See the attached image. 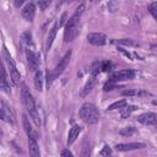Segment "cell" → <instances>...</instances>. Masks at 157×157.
Returning a JSON list of instances; mask_svg holds the SVG:
<instances>
[{
	"label": "cell",
	"instance_id": "obj_20",
	"mask_svg": "<svg viewBox=\"0 0 157 157\" xmlns=\"http://www.w3.org/2000/svg\"><path fill=\"white\" fill-rule=\"evenodd\" d=\"M135 132H136V128H134V126H125L119 131V134L121 136H131Z\"/></svg>",
	"mask_w": 157,
	"mask_h": 157
},
{
	"label": "cell",
	"instance_id": "obj_22",
	"mask_svg": "<svg viewBox=\"0 0 157 157\" xmlns=\"http://www.w3.org/2000/svg\"><path fill=\"white\" fill-rule=\"evenodd\" d=\"M117 44H119V45H126V47H134V45H136L135 42H134L132 39H130V38L118 39V40H117Z\"/></svg>",
	"mask_w": 157,
	"mask_h": 157
},
{
	"label": "cell",
	"instance_id": "obj_16",
	"mask_svg": "<svg viewBox=\"0 0 157 157\" xmlns=\"http://www.w3.org/2000/svg\"><path fill=\"white\" fill-rule=\"evenodd\" d=\"M34 87L38 91L43 90V72L40 70L36 71V75H34Z\"/></svg>",
	"mask_w": 157,
	"mask_h": 157
},
{
	"label": "cell",
	"instance_id": "obj_6",
	"mask_svg": "<svg viewBox=\"0 0 157 157\" xmlns=\"http://www.w3.org/2000/svg\"><path fill=\"white\" fill-rule=\"evenodd\" d=\"M70 58H71V50L66 52V54L60 59V61L58 63V65L55 66V69L52 71V75H53V78H54V80H55L59 75H61L63 71L66 69V66H67V64H69V61H70Z\"/></svg>",
	"mask_w": 157,
	"mask_h": 157
},
{
	"label": "cell",
	"instance_id": "obj_10",
	"mask_svg": "<svg viewBox=\"0 0 157 157\" xmlns=\"http://www.w3.org/2000/svg\"><path fill=\"white\" fill-rule=\"evenodd\" d=\"M137 120L144 124V125H155L156 120H157V114L152 113V112H147V113H142L137 117Z\"/></svg>",
	"mask_w": 157,
	"mask_h": 157
},
{
	"label": "cell",
	"instance_id": "obj_29",
	"mask_svg": "<svg viewBox=\"0 0 157 157\" xmlns=\"http://www.w3.org/2000/svg\"><path fill=\"white\" fill-rule=\"evenodd\" d=\"M110 66H112V64H110L109 61H103V63H101V70H102V71H109V70H110Z\"/></svg>",
	"mask_w": 157,
	"mask_h": 157
},
{
	"label": "cell",
	"instance_id": "obj_14",
	"mask_svg": "<svg viewBox=\"0 0 157 157\" xmlns=\"http://www.w3.org/2000/svg\"><path fill=\"white\" fill-rule=\"evenodd\" d=\"M80 132H81V126H80V125H74V126L70 129L69 135H67V145H69V146L72 145V144L76 141V139L78 137Z\"/></svg>",
	"mask_w": 157,
	"mask_h": 157
},
{
	"label": "cell",
	"instance_id": "obj_9",
	"mask_svg": "<svg viewBox=\"0 0 157 157\" xmlns=\"http://www.w3.org/2000/svg\"><path fill=\"white\" fill-rule=\"evenodd\" d=\"M144 147H146V145L142 142H129V144H117L115 145V150L120 151V152L139 150V148H144Z\"/></svg>",
	"mask_w": 157,
	"mask_h": 157
},
{
	"label": "cell",
	"instance_id": "obj_18",
	"mask_svg": "<svg viewBox=\"0 0 157 157\" xmlns=\"http://www.w3.org/2000/svg\"><path fill=\"white\" fill-rule=\"evenodd\" d=\"M136 109H137L136 105H125V107L121 108V110H120V117H121L123 119H126V118H129V117L131 115V113H132L134 110H136Z\"/></svg>",
	"mask_w": 157,
	"mask_h": 157
},
{
	"label": "cell",
	"instance_id": "obj_28",
	"mask_svg": "<svg viewBox=\"0 0 157 157\" xmlns=\"http://www.w3.org/2000/svg\"><path fill=\"white\" fill-rule=\"evenodd\" d=\"M117 87V85H115V82H113V81H108L105 85H104V87H103V90L104 91H110V90H113V88H115Z\"/></svg>",
	"mask_w": 157,
	"mask_h": 157
},
{
	"label": "cell",
	"instance_id": "obj_11",
	"mask_svg": "<svg viewBox=\"0 0 157 157\" xmlns=\"http://www.w3.org/2000/svg\"><path fill=\"white\" fill-rule=\"evenodd\" d=\"M22 16L26 21L32 22L36 16V6L33 2H27L22 9Z\"/></svg>",
	"mask_w": 157,
	"mask_h": 157
},
{
	"label": "cell",
	"instance_id": "obj_5",
	"mask_svg": "<svg viewBox=\"0 0 157 157\" xmlns=\"http://www.w3.org/2000/svg\"><path fill=\"white\" fill-rule=\"evenodd\" d=\"M136 75L135 70L131 69H124V70H119L115 71L110 75V81L117 82V81H126V80H132Z\"/></svg>",
	"mask_w": 157,
	"mask_h": 157
},
{
	"label": "cell",
	"instance_id": "obj_3",
	"mask_svg": "<svg viewBox=\"0 0 157 157\" xmlns=\"http://www.w3.org/2000/svg\"><path fill=\"white\" fill-rule=\"evenodd\" d=\"M78 115L81 120L87 125H94L99 120V112L98 108L93 103H83L78 110Z\"/></svg>",
	"mask_w": 157,
	"mask_h": 157
},
{
	"label": "cell",
	"instance_id": "obj_13",
	"mask_svg": "<svg viewBox=\"0 0 157 157\" xmlns=\"http://www.w3.org/2000/svg\"><path fill=\"white\" fill-rule=\"evenodd\" d=\"M58 27H59V22H55L54 26H53V27L50 28V31H49V34H48V37H47V43H45V48H47V50L50 49V47H52V44H53V42H54L55 37H56Z\"/></svg>",
	"mask_w": 157,
	"mask_h": 157
},
{
	"label": "cell",
	"instance_id": "obj_12",
	"mask_svg": "<svg viewBox=\"0 0 157 157\" xmlns=\"http://www.w3.org/2000/svg\"><path fill=\"white\" fill-rule=\"evenodd\" d=\"M28 148H29V156L31 157H40L39 147L37 144V137L28 136Z\"/></svg>",
	"mask_w": 157,
	"mask_h": 157
},
{
	"label": "cell",
	"instance_id": "obj_7",
	"mask_svg": "<svg viewBox=\"0 0 157 157\" xmlns=\"http://www.w3.org/2000/svg\"><path fill=\"white\" fill-rule=\"evenodd\" d=\"M87 40L90 44L94 47H102L107 43V36L101 32H93V33L87 34Z\"/></svg>",
	"mask_w": 157,
	"mask_h": 157
},
{
	"label": "cell",
	"instance_id": "obj_8",
	"mask_svg": "<svg viewBox=\"0 0 157 157\" xmlns=\"http://www.w3.org/2000/svg\"><path fill=\"white\" fill-rule=\"evenodd\" d=\"M26 58H27V63H28V66H29V70L31 71H37L38 70V66H39V59H38V55L29 48L26 49Z\"/></svg>",
	"mask_w": 157,
	"mask_h": 157
},
{
	"label": "cell",
	"instance_id": "obj_26",
	"mask_svg": "<svg viewBox=\"0 0 157 157\" xmlns=\"http://www.w3.org/2000/svg\"><path fill=\"white\" fill-rule=\"evenodd\" d=\"M22 39H23L25 43H27L28 45H32V44H33V43H32V34H31L29 32L23 33V34H22Z\"/></svg>",
	"mask_w": 157,
	"mask_h": 157
},
{
	"label": "cell",
	"instance_id": "obj_15",
	"mask_svg": "<svg viewBox=\"0 0 157 157\" xmlns=\"http://www.w3.org/2000/svg\"><path fill=\"white\" fill-rule=\"evenodd\" d=\"M94 85H96V76H92L91 75V77L88 78V81L86 82V85L83 86V88L81 91V97H86L92 91V88H93Z\"/></svg>",
	"mask_w": 157,
	"mask_h": 157
},
{
	"label": "cell",
	"instance_id": "obj_1",
	"mask_svg": "<svg viewBox=\"0 0 157 157\" xmlns=\"http://www.w3.org/2000/svg\"><path fill=\"white\" fill-rule=\"evenodd\" d=\"M83 10H85V5L81 4V5L76 9L75 13H74V15L69 18V21L66 22V25H65V31H64V40H65L66 43L74 40V39L77 37V34L80 33V16H81V13L83 12Z\"/></svg>",
	"mask_w": 157,
	"mask_h": 157
},
{
	"label": "cell",
	"instance_id": "obj_33",
	"mask_svg": "<svg viewBox=\"0 0 157 157\" xmlns=\"http://www.w3.org/2000/svg\"><path fill=\"white\" fill-rule=\"evenodd\" d=\"M22 4H23V1H16V2H15V6L18 7V6H21Z\"/></svg>",
	"mask_w": 157,
	"mask_h": 157
},
{
	"label": "cell",
	"instance_id": "obj_19",
	"mask_svg": "<svg viewBox=\"0 0 157 157\" xmlns=\"http://www.w3.org/2000/svg\"><path fill=\"white\" fill-rule=\"evenodd\" d=\"M125 105H128V102L126 99H120V101H117L114 103H112L109 107H108V110H114V109H121L124 108Z\"/></svg>",
	"mask_w": 157,
	"mask_h": 157
},
{
	"label": "cell",
	"instance_id": "obj_21",
	"mask_svg": "<svg viewBox=\"0 0 157 157\" xmlns=\"http://www.w3.org/2000/svg\"><path fill=\"white\" fill-rule=\"evenodd\" d=\"M123 96H140V94H146V92H142V91H139V90H125L121 92Z\"/></svg>",
	"mask_w": 157,
	"mask_h": 157
},
{
	"label": "cell",
	"instance_id": "obj_4",
	"mask_svg": "<svg viewBox=\"0 0 157 157\" xmlns=\"http://www.w3.org/2000/svg\"><path fill=\"white\" fill-rule=\"evenodd\" d=\"M2 56L5 59V63L7 65V69H9V72H10V77H11V81L13 82L15 86H20L21 85V75L16 67V64L12 59V56L10 55L7 48L4 45L2 47Z\"/></svg>",
	"mask_w": 157,
	"mask_h": 157
},
{
	"label": "cell",
	"instance_id": "obj_30",
	"mask_svg": "<svg viewBox=\"0 0 157 157\" xmlns=\"http://www.w3.org/2000/svg\"><path fill=\"white\" fill-rule=\"evenodd\" d=\"M53 81H54V78H53L52 71H48V72H47V87H48V88L50 87V85H52Z\"/></svg>",
	"mask_w": 157,
	"mask_h": 157
},
{
	"label": "cell",
	"instance_id": "obj_27",
	"mask_svg": "<svg viewBox=\"0 0 157 157\" xmlns=\"http://www.w3.org/2000/svg\"><path fill=\"white\" fill-rule=\"evenodd\" d=\"M37 5H38V7H39L40 10H45V9L50 5V1H49V0H39V1L37 2Z\"/></svg>",
	"mask_w": 157,
	"mask_h": 157
},
{
	"label": "cell",
	"instance_id": "obj_32",
	"mask_svg": "<svg viewBox=\"0 0 157 157\" xmlns=\"http://www.w3.org/2000/svg\"><path fill=\"white\" fill-rule=\"evenodd\" d=\"M0 119L5 120V114H4V110H2V108H0Z\"/></svg>",
	"mask_w": 157,
	"mask_h": 157
},
{
	"label": "cell",
	"instance_id": "obj_24",
	"mask_svg": "<svg viewBox=\"0 0 157 157\" xmlns=\"http://www.w3.org/2000/svg\"><path fill=\"white\" fill-rule=\"evenodd\" d=\"M78 157H91V146H90V144H86L82 147V151H81Z\"/></svg>",
	"mask_w": 157,
	"mask_h": 157
},
{
	"label": "cell",
	"instance_id": "obj_2",
	"mask_svg": "<svg viewBox=\"0 0 157 157\" xmlns=\"http://www.w3.org/2000/svg\"><path fill=\"white\" fill-rule=\"evenodd\" d=\"M20 86H21V98H22L23 105L26 107V109L29 113V115H31L32 120L34 121V124L37 126H39L40 125V118H39V113L37 110L33 96H32V93L29 92V90L27 88V86L25 83H21Z\"/></svg>",
	"mask_w": 157,
	"mask_h": 157
},
{
	"label": "cell",
	"instance_id": "obj_17",
	"mask_svg": "<svg viewBox=\"0 0 157 157\" xmlns=\"http://www.w3.org/2000/svg\"><path fill=\"white\" fill-rule=\"evenodd\" d=\"M22 124H23L25 131L27 132V136H34V137H37V135L34 134V131H33V129H32V126L29 124V120H28L27 115H23L22 117Z\"/></svg>",
	"mask_w": 157,
	"mask_h": 157
},
{
	"label": "cell",
	"instance_id": "obj_25",
	"mask_svg": "<svg viewBox=\"0 0 157 157\" xmlns=\"http://www.w3.org/2000/svg\"><path fill=\"white\" fill-rule=\"evenodd\" d=\"M110 155H112V148L105 145V146L101 150V156H103V157H110Z\"/></svg>",
	"mask_w": 157,
	"mask_h": 157
},
{
	"label": "cell",
	"instance_id": "obj_31",
	"mask_svg": "<svg viewBox=\"0 0 157 157\" xmlns=\"http://www.w3.org/2000/svg\"><path fill=\"white\" fill-rule=\"evenodd\" d=\"M61 157H74V155L69 148H64L61 151Z\"/></svg>",
	"mask_w": 157,
	"mask_h": 157
},
{
	"label": "cell",
	"instance_id": "obj_23",
	"mask_svg": "<svg viewBox=\"0 0 157 157\" xmlns=\"http://www.w3.org/2000/svg\"><path fill=\"white\" fill-rule=\"evenodd\" d=\"M148 11L152 15V17L155 20H157V1H153V2H151L148 5Z\"/></svg>",
	"mask_w": 157,
	"mask_h": 157
}]
</instances>
